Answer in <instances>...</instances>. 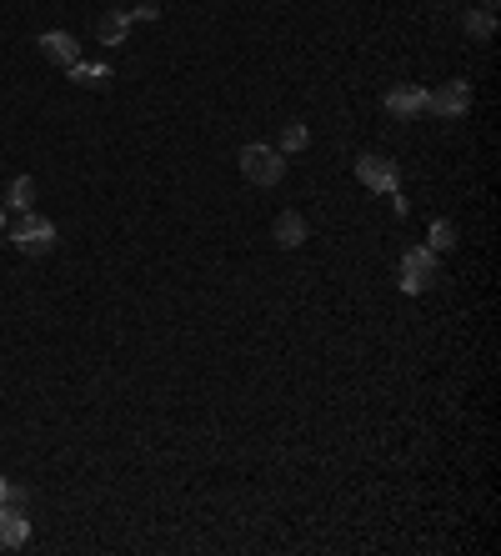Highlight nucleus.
<instances>
[{"instance_id":"1","label":"nucleus","mask_w":501,"mask_h":556,"mask_svg":"<svg viewBox=\"0 0 501 556\" xmlns=\"http://www.w3.org/2000/svg\"><path fill=\"white\" fill-rule=\"evenodd\" d=\"M241 176L251 181V186H281V176H286V156L281 151H271V146H241Z\"/></svg>"},{"instance_id":"2","label":"nucleus","mask_w":501,"mask_h":556,"mask_svg":"<svg viewBox=\"0 0 501 556\" xmlns=\"http://www.w3.org/2000/svg\"><path fill=\"white\" fill-rule=\"evenodd\" d=\"M396 281H401V291H406V296L431 291V286H436V251H431V246H411V251L401 256Z\"/></svg>"},{"instance_id":"3","label":"nucleus","mask_w":501,"mask_h":556,"mask_svg":"<svg viewBox=\"0 0 501 556\" xmlns=\"http://www.w3.org/2000/svg\"><path fill=\"white\" fill-rule=\"evenodd\" d=\"M11 241H16V251H21V256H46V251H56V221H51V216L26 211V216H21V226L11 231Z\"/></svg>"},{"instance_id":"4","label":"nucleus","mask_w":501,"mask_h":556,"mask_svg":"<svg viewBox=\"0 0 501 556\" xmlns=\"http://www.w3.org/2000/svg\"><path fill=\"white\" fill-rule=\"evenodd\" d=\"M426 111L441 121H461L471 111V86L466 81H441L436 91H426Z\"/></svg>"},{"instance_id":"5","label":"nucleus","mask_w":501,"mask_h":556,"mask_svg":"<svg viewBox=\"0 0 501 556\" xmlns=\"http://www.w3.org/2000/svg\"><path fill=\"white\" fill-rule=\"evenodd\" d=\"M356 181H361L366 191H376V196H391V191L401 186V166L386 161V156H361V161H356Z\"/></svg>"},{"instance_id":"6","label":"nucleus","mask_w":501,"mask_h":556,"mask_svg":"<svg viewBox=\"0 0 501 556\" xmlns=\"http://www.w3.org/2000/svg\"><path fill=\"white\" fill-rule=\"evenodd\" d=\"M26 541H31V516H26V506L0 501V546L16 551V546H26Z\"/></svg>"},{"instance_id":"7","label":"nucleus","mask_w":501,"mask_h":556,"mask_svg":"<svg viewBox=\"0 0 501 556\" xmlns=\"http://www.w3.org/2000/svg\"><path fill=\"white\" fill-rule=\"evenodd\" d=\"M271 241H276L281 251H296V246L311 241V221H306L301 211H281V216L271 221Z\"/></svg>"},{"instance_id":"8","label":"nucleus","mask_w":501,"mask_h":556,"mask_svg":"<svg viewBox=\"0 0 501 556\" xmlns=\"http://www.w3.org/2000/svg\"><path fill=\"white\" fill-rule=\"evenodd\" d=\"M386 111H391L396 121L426 116V86H391V91H386Z\"/></svg>"},{"instance_id":"9","label":"nucleus","mask_w":501,"mask_h":556,"mask_svg":"<svg viewBox=\"0 0 501 556\" xmlns=\"http://www.w3.org/2000/svg\"><path fill=\"white\" fill-rule=\"evenodd\" d=\"M36 46H41V56H46L51 66H61V71H71V66L81 61V46L71 41V31H46Z\"/></svg>"},{"instance_id":"10","label":"nucleus","mask_w":501,"mask_h":556,"mask_svg":"<svg viewBox=\"0 0 501 556\" xmlns=\"http://www.w3.org/2000/svg\"><path fill=\"white\" fill-rule=\"evenodd\" d=\"M6 206H16V211H36V181H31V176H16V181L6 186Z\"/></svg>"},{"instance_id":"11","label":"nucleus","mask_w":501,"mask_h":556,"mask_svg":"<svg viewBox=\"0 0 501 556\" xmlns=\"http://www.w3.org/2000/svg\"><path fill=\"white\" fill-rule=\"evenodd\" d=\"M306 146H311V131H306L301 121H286V126H281V156H301Z\"/></svg>"},{"instance_id":"12","label":"nucleus","mask_w":501,"mask_h":556,"mask_svg":"<svg viewBox=\"0 0 501 556\" xmlns=\"http://www.w3.org/2000/svg\"><path fill=\"white\" fill-rule=\"evenodd\" d=\"M466 36H471V41H491V36H496L491 11H466Z\"/></svg>"},{"instance_id":"13","label":"nucleus","mask_w":501,"mask_h":556,"mask_svg":"<svg viewBox=\"0 0 501 556\" xmlns=\"http://www.w3.org/2000/svg\"><path fill=\"white\" fill-rule=\"evenodd\" d=\"M126 26H131V16H126V11L106 16V21H101V46H121V41H126Z\"/></svg>"},{"instance_id":"14","label":"nucleus","mask_w":501,"mask_h":556,"mask_svg":"<svg viewBox=\"0 0 501 556\" xmlns=\"http://www.w3.org/2000/svg\"><path fill=\"white\" fill-rule=\"evenodd\" d=\"M426 246L441 256V251H451L456 246V226L451 221H431V231H426Z\"/></svg>"},{"instance_id":"15","label":"nucleus","mask_w":501,"mask_h":556,"mask_svg":"<svg viewBox=\"0 0 501 556\" xmlns=\"http://www.w3.org/2000/svg\"><path fill=\"white\" fill-rule=\"evenodd\" d=\"M71 76H76L81 86H106V81H111V76H106V66H81V61L71 66Z\"/></svg>"},{"instance_id":"16","label":"nucleus","mask_w":501,"mask_h":556,"mask_svg":"<svg viewBox=\"0 0 501 556\" xmlns=\"http://www.w3.org/2000/svg\"><path fill=\"white\" fill-rule=\"evenodd\" d=\"M6 486H11V481H6V476H0V501H6Z\"/></svg>"},{"instance_id":"17","label":"nucleus","mask_w":501,"mask_h":556,"mask_svg":"<svg viewBox=\"0 0 501 556\" xmlns=\"http://www.w3.org/2000/svg\"><path fill=\"white\" fill-rule=\"evenodd\" d=\"M0 226H6V206H0Z\"/></svg>"},{"instance_id":"18","label":"nucleus","mask_w":501,"mask_h":556,"mask_svg":"<svg viewBox=\"0 0 501 556\" xmlns=\"http://www.w3.org/2000/svg\"><path fill=\"white\" fill-rule=\"evenodd\" d=\"M486 6H496V0H486Z\"/></svg>"}]
</instances>
